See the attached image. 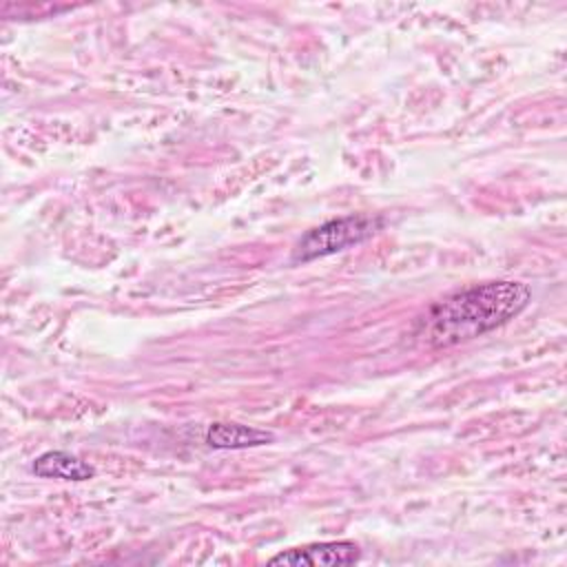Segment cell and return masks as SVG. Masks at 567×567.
<instances>
[{
	"instance_id": "obj_4",
	"label": "cell",
	"mask_w": 567,
	"mask_h": 567,
	"mask_svg": "<svg viewBox=\"0 0 567 567\" xmlns=\"http://www.w3.org/2000/svg\"><path fill=\"white\" fill-rule=\"evenodd\" d=\"M204 441L213 450H246V447H259L275 441V434L261 427L241 425V423H210Z\"/></svg>"
},
{
	"instance_id": "obj_5",
	"label": "cell",
	"mask_w": 567,
	"mask_h": 567,
	"mask_svg": "<svg viewBox=\"0 0 567 567\" xmlns=\"http://www.w3.org/2000/svg\"><path fill=\"white\" fill-rule=\"evenodd\" d=\"M31 472L40 478H60V481H89L95 476L91 463L82 461L80 456L64 452V450H49L33 458Z\"/></svg>"
},
{
	"instance_id": "obj_2",
	"label": "cell",
	"mask_w": 567,
	"mask_h": 567,
	"mask_svg": "<svg viewBox=\"0 0 567 567\" xmlns=\"http://www.w3.org/2000/svg\"><path fill=\"white\" fill-rule=\"evenodd\" d=\"M383 226V217L372 215H346L339 219L323 221L299 237L292 248V264H308L312 259H321L346 248L359 246L365 239L374 237Z\"/></svg>"
},
{
	"instance_id": "obj_1",
	"label": "cell",
	"mask_w": 567,
	"mask_h": 567,
	"mask_svg": "<svg viewBox=\"0 0 567 567\" xmlns=\"http://www.w3.org/2000/svg\"><path fill=\"white\" fill-rule=\"evenodd\" d=\"M532 299L523 281H485L456 290L427 308L414 337L427 348H452L492 332L518 317Z\"/></svg>"
},
{
	"instance_id": "obj_3",
	"label": "cell",
	"mask_w": 567,
	"mask_h": 567,
	"mask_svg": "<svg viewBox=\"0 0 567 567\" xmlns=\"http://www.w3.org/2000/svg\"><path fill=\"white\" fill-rule=\"evenodd\" d=\"M361 558V549L352 540H326V543H310L303 547H292L279 551L268 563L270 565H310V567H339L352 565Z\"/></svg>"
}]
</instances>
